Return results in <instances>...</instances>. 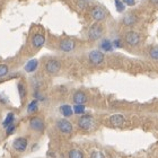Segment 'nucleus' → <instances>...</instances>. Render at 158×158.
I'll return each mask as SVG.
<instances>
[{
  "instance_id": "f8f14e48",
  "label": "nucleus",
  "mask_w": 158,
  "mask_h": 158,
  "mask_svg": "<svg viewBox=\"0 0 158 158\" xmlns=\"http://www.w3.org/2000/svg\"><path fill=\"white\" fill-rule=\"evenodd\" d=\"M44 44H45V36L41 33L34 34L33 37H32V46H33L34 49H41Z\"/></svg>"
},
{
  "instance_id": "6ab92c4d",
  "label": "nucleus",
  "mask_w": 158,
  "mask_h": 158,
  "mask_svg": "<svg viewBox=\"0 0 158 158\" xmlns=\"http://www.w3.org/2000/svg\"><path fill=\"white\" fill-rule=\"evenodd\" d=\"M14 122H15V114H14L13 112H10V113H8V114H7L6 118L3 120L2 127L6 129L7 127H9V125L14 124Z\"/></svg>"
},
{
  "instance_id": "473e14b6",
  "label": "nucleus",
  "mask_w": 158,
  "mask_h": 158,
  "mask_svg": "<svg viewBox=\"0 0 158 158\" xmlns=\"http://www.w3.org/2000/svg\"><path fill=\"white\" fill-rule=\"evenodd\" d=\"M152 2H156V3L158 2V0H152Z\"/></svg>"
},
{
  "instance_id": "2f4dec72",
  "label": "nucleus",
  "mask_w": 158,
  "mask_h": 158,
  "mask_svg": "<svg viewBox=\"0 0 158 158\" xmlns=\"http://www.w3.org/2000/svg\"><path fill=\"white\" fill-rule=\"evenodd\" d=\"M113 46L114 48H121L122 46V42H121V40H115V41H113Z\"/></svg>"
},
{
  "instance_id": "aec40b11",
  "label": "nucleus",
  "mask_w": 158,
  "mask_h": 158,
  "mask_svg": "<svg viewBox=\"0 0 158 158\" xmlns=\"http://www.w3.org/2000/svg\"><path fill=\"white\" fill-rule=\"evenodd\" d=\"M17 90H18V95H19L20 99L23 101L27 95V89H26V86L24 85L23 82H18L17 84Z\"/></svg>"
},
{
  "instance_id": "f3484780",
  "label": "nucleus",
  "mask_w": 158,
  "mask_h": 158,
  "mask_svg": "<svg viewBox=\"0 0 158 158\" xmlns=\"http://www.w3.org/2000/svg\"><path fill=\"white\" fill-rule=\"evenodd\" d=\"M135 20H137V17H135L133 14H128V15H125V16L123 17L122 23L124 24L125 26H132V25L135 23Z\"/></svg>"
},
{
  "instance_id": "4be33fe9",
  "label": "nucleus",
  "mask_w": 158,
  "mask_h": 158,
  "mask_svg": "<svg viewBox=\"0 0 158 158\" xmlns=\"http://www.w3.org/2000/svg\"><path fill=\"white\" fill-rule=\"evenodd\" d=\"M73 114H77V115H82L86 111L85 105H81V104H75V106L73 107Z\"/></svg>"
},
{
  "instance_id": "423d86ee",
  "label": "nucleus",
  "mask_w": 158,
  "mask_h": 158,
  "mask_svg": "<svg viewBox=\"0 0 158 158\" xmlns=\"http://www.w3.org/2000/svg\"><path fill=\"white\" fill-rule=\"evenodd\" d=\"M61 69V62L56 59H50L45 63V71L49 75H56Z\"/></svg>"
},
{
  "instance_id": "4468645a",
  "label": "nucleus",
  "mask_w": 158,
  "mask_h": 158,
  "mask_svg": "<svg viewBox=\"0 0 158 158\" xmlns=\"http://www.w3.org/2000/svg\"><path fill=\"white\" fill-rule=\"evenodd\" d=\"M37 68H39V61H37L36 59L30 60V61L25 64V67H24L25 71H26V73H35V71L37 70Z\"/></svg>"
},
{
  "instance_id": "0eeeda50",
  "label": "nucleus",
  "mask_w": 158,
  "mask_h": 158,
  "mask_svg": "<svg viewBox=\"0 0 158 158\" xmlns=\"http://www.w3.org/2000/svg\"><path fill=\"white\" fill-rule=\"evenodd\" d=\"M103 35V27L99 24H94L88 30V39L90 41H97Z\"/></svg>"
},
{
  "instance_id": "dca6fc26",
  "label": "nucleus",
  "mask_w": 158,
  "mask_h": 158,
  "mask_svg": "<svg viewBox=\"0 0 158 158\" xmlns=\"http://www.w3.org/2000/svg\"><path fill=\"white\" fill-rule=\"evenodd\" d=\"M59 110H60V113H61L64 118H70V116H73V107H71L70 105H68V104L61 105Z\"/></svg>"
},
{
  "instance_id": "6e6552de",
  "label": "nucleus",
  "mask_w": 158,
  "mask_h": 158,
  "mask_svg": "<svg viewBox=\"0 0 158 158\" xmlns=\"http://www.w3.org/2000/svg\"><path fill=\"white\" fill-rule=\"evenodd\" d=\"M90 15H92L93 19L96 20V22H102L106 18L107 16V14H106L105 9L103 8V7H99V6H95L90 10Z\"/></svg>"
},
{
  "instance_id": "a211bd4d",
  "label": "nucleus",
  "mask_w": 158,
  "mask_h": 158,
  "mask_svg": "<svg viewBox=\"0 0 158 158\" xmlns=\"http://www.w3.org/2000/svg\"><path fill=\"white\" fill-rule=\"evenodd\" d=\"M37 110H39V101L33 99L32 102L28 103V105H27V113H28V114H34V113H36Z\"/></svg>"
},
{
  "instance_id": "b1692460",
  "label": "nucleus",
  "mask_w": 158,
  "mask_h": 158,
  "mask_svg": "<svg viewBox=\"0 0 158 158\" xmlns=\"http://www.w3.org/2000/svg\"><path fill=\"white\" fill-rule=\"evenodd\" d=\"M149 56L152 60H158V45L152 46L150 51H149Z\"/></svg>"
},
{
  "instance_id": "9b49d317",
  "label": "nucleus",
  "mask_w": 158,
  "mask_h": 158,
  "mask_svg": "<svg viewBox=\"0 0 158 158\" xmlns=\"http://www.w3.org/2000/svg\"><path fill=\"white\" fill-rule=\"evenodd\" d=\"M109 123L113 128H121L125 123V118L122 114H114V115L110 116Z\"/></svg>"
},
{
  "instance_id": "7c9ffc66",
  "label": "nucleus",
  "mask_w": 158,
  "mask_h": 158,
  "mask_svg": "<svg viewBox=\"0 0 158 158\" xmlns=\"http://www.w3.org/2000/svg\"><path fill=\"white\" fill-rule=\"evenodd\" d=\"M122 1L127 6H135V0H122Z\"/></svg>"
},
{
  "instance_id": "c756f323",
  "label": "nucleus",
  "mask_w": 158,
  "mask_h": 158,
  "mask_svg": "<svg viewBox=\"0 0 158 158\" xmlns=\"http://www.w3.org/2000/svg\"><path fill=\"white\" fill-rule=\"evenodd\" d=\"M90 158H104V155L101 152H93Z\"/></svg>"
},
{
  "instance_id": "5701e85b",
  "label": "nucleus",
  "mask_w": 158,
  "mask_h": 158,
  "mask_svg": "<svg viewBox=\"0 0 158 158\" xmlns=\"http://www.w3.org/2000/svg\"><path fill=\"white\" fill-rule=\"evenodd\" d=\"M76 5L77 7H78L79 9H87L89 6V2H88V0H77L76 1Z\"/></svg>"
},
{
  "instance_id": "20e7f679",
  "label": "nucleus",
  "mask_w": 158,
  "mask_h": 158,
  "mask_svg": "<svg viewBox=\"0 0 158 158\" xmlns=\"http://www.w3.org/2000/svg\"><path fill=\"white\" fill-rule=\"evenodd\" d=\"M124 41L127 44L131 46H137L139 45V43L141 41V36L138 32H135V31H129L124 34Z\"/></svg>"
},
{
  "instance_id": "c85d7f7f",
  "label": "nucleus",
  "mask_w": 158,
  "mask_h": 158,
  "mask_svg": "<svg viewBox=\"0 0 158 158\" xmlns=\"http://www.w3.org/2000/svg\"><path fill=\"white\" fill-rule=\"evenodd\" d=\"M0 104H2V105H6L8 104V98H7V96L2 93H0Z\"/></svg>"
},
{
  "instance_id": "7ed1b4c3",
  "label": "nucleus",
  "mask_w": 158,
  "mask_h": 158,
  "mask_svg": "<svg viewBox=\"0 0 158 158\" xmlns=\"http://www.w3.org/2000/svg\"><path fill=\"white\" fill-rule=\"evenodd\" d=\"M56 128L63 135H70L73 131V127L71 124V122L68 121L67 118H60V120H58L56 121Z\"/></svg>"
},
{
  "instance_id": "f257e3e1",
  "label": "nucleus",
  "mask_w": 158,
  "mask_h": 158,
  "mask_svg": "<svg viewBox=\"0 0 158 158\" xmlns=\"http://www.w3.org/2000/svg\"><path fill=\"white\" fill-rule=\"evenodd\" d=\"M79 129H81L84 131H89L94 127V118L89 114H82L77 121Z\"/></svg>"
},
{
  "instance_id": "39448f33",
  "label": "nucleus",
  "mask_w": 158,
  "mask_h": 158,
  "mask_svg": "<svg viewBox=\"0 0 158 158\" xmlns=\"http://www.w3.org/2000/svg\"><path fill=\"white\" fill-rule=\"evenodd\" d=\"M30 129L31 130H33L35 132H43L44 131V129H45V123L43 121L42 118H40V116H33V118H30Z\"/></svg>"
},
{
  "instance_id": "ddd939ff",
  "label": "nucleus",
  "mask_w": 158,
  "mask_h": 158,
  "mask_svg": "<svg viewBox=\"0 0 158 158\" xmlns=\"http://www.w3.org/2000/svg\"><path fill=\"white\" fill-rule=\"evenodd\" d=\"M73 101L75 104H81V105H85V103L87 102V95L85 93L81 92V90H78L73 94Z\"/></svg>"
},
{
  "instance_id": "cd10ccee",
  "label": "nucleus",
  "mask_w": 158,
  "mask_h": 158,
  "mask_svg": "<svg viewBox=\"0 0 158 158\" xmlns=\"http://www.w3.org/2000/svg\"><path fill=\"white\" fill-rule=\"evenodd\" d=\"M16 125H15V123L11 125H9V127H7L6 128V135H11L13 133H15V131H16Z\"/></svg>"
},
{
  "instance_id": "412c9836",
  "label": "nucleus",
  "mask_w": 158,
  "mask_h": 158,
  "mask_svg": "<svg viewBox=\"0 0 158 158\" xmlns=\"http://www.w3.org/2000/svg\"><path fill=\"white\" fill-rule=\"evenodd\" d=\"M68 158H85V155L79 149H71L68 152Z\"/></svg>"
},
{
  "instance_id": "393cba45",
  "label": "nucleus",
  "mask_w": 158,
  "mask_h": 158,
  "mask_svg": "<svg viewBox=\"0 0 158 158\" xmlns=\"http://www.w3.org/2000/svg\"><path fill=\"white\" fill-rule=\"evenodd\" d=\"M9 73V68L7 64H0V78H5Z\"/></svg>"
},
{
  "instance_id": "bb28decb",
  "label": "nucleus",
  "mask_w": 158,
  "mask_h": 158,
  "mask_svg": "<svg viewBox=\"0 0 158 158\" xmlns=\"http://www.w3.org/2000/svg\"><path fill=\"white\" fill-rule=\"evenodd\" d=\"M33 97H34V99H36V101H39V102H42V101H44V96L40 93V90L39 89H35L34 90V94H33Z\"/></svg>"
},
{
  "instance_id": "1a4fd4ad",
  "label": "nucleus",
  "mask_w": 158,
  "mask_h": 158,
  "mask_svg": "<svg viewBox=\"0 0 158 158\" xmlns=\"http://www.w3.org/2000/svg\"><path fill=\"white\" fill-rule=\"evenodd\" d=\"M28 140L24 137H18L13 141V148L18 152H24L27 149Z\"/></svg>"
},
{
  "instance_id": "2eb2a0df",
  "label": "nucleus",
  "mask_w": 158,
  "mask_h": 158,
  "mask_svg": "<svg viewBox=\"0 0 158 158\" xmlns=\"http://www.w3.org/2000/svg\"><path fill=\"white\" fill-rule=\"evenodd\" d=\"M99 48L103 52H111L114 46H113V42H111L109 39H103L101 41V44H99Z\"/></svg>"
},
{
  "instance_id": "9d476101",
  "label": "nucleus",
  "mask_w": 158,
  "mask_h": 158,
  "mask_svg": "<svg viewBox=\"0 0 158 158\" xmlns=\"http://www.w3.org/2000/svg\"><path fill=\"white\" fill-rule=\"evenodd\" d=\"M76 48V42L71 39H64L62 40L59 44V49L62 52H71Z\"/></svg>"
},
{
  "instance_id": "a878e982",
  "label": "nucleus",
  "mask_w": 158,
  "mask_h": 158,
  "mask_svg": "<svg viewBox=\"0 0 158 158\" xmlns=\"http://www.w3.org/2000/svg\"><path fill=\"white\" fill-rule=\"evenodd\" d=\"M114 3H115V8H116V10H118V13L124 11L125 5L123 3V1H122V0H114Z\"/></svg>"
},
{
  "instance_id": "f03ea898",
  "label": "nucleus",
  "mask_w": 158,
  "mask_h": 158,
  "mask_svg": "<svg viewBox=\"0 0 158 158\" xmlns=\"http://www.w3.org/2000/svg\"><path fill=\"white\" fill-rule=\"evenodd\" d=\"M104 59H105V56L102 51L99 50H93L88 53V60L89 62L94 64V66H99L104 62Z\"/></svg>"
}]
</instances>
